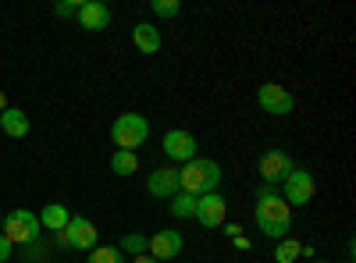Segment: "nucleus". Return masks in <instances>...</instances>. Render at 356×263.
Returning a JSON list of instances; mask_svg holds the SVG:
<instances>
[{
    "label": "nucleus",
    "instance_id": "f257e3e1",
    "mask_svg": "<svg viewBox=\"0 0 356 263\" xmlns=\"http://www.w3.org/2000/svg\"><path fill=\"white\" fill-rule=\"evenodd\" d=\"M253 221L257 228L264 231L267 239H289V228H292V210H289V203L271 189V185H264L257 192V210H253Z\"/></svg>",
    "mask_w": 356,
    "mask_h": 263
},
{
    "label": "nucleus",
    "instance_id": "5701e85b",
    "mask_svg": "<svg viewBox=\"0 0 356 263\" xmlns=\"http://www.w3.org/2000/svg\"><path fill=\"white\" fill-rule=\"evenodd\" d=\"M54 15H57V18H72V15H79V0H65V4H57Z\"/></svg>",
    "mask_w": 356,
    "mask_h": 263
},
{
    "label": "nucleus",
    "instance_id": "cd10ccee",
    "mask_svg": "<svg viewBox=\"0 0 356 263\" xmlns=\"http://www.w3.org/2000/svg\"><path fill=\"white\" fill-rule=\"evenodd\" d=\"M0 228H4V214H0Z\"/></svg>",
    "mask_w": 356,
    "mask_h": 263
},
{
    "label": "nucleus",
    "instance_id": "6e6552de",
    "mask_svg": "<svg viewBox=\"0 0 356 263\" xmlns=\"http://www.w3.org/2000/svg\"><path fill=\"white\" fill-rule=\"evenodd\" d=\"M225 214H228V203L221 192H207V196H196V221L203 228H221L225 224Z\"/></svg>",
    "mask_w": 356,
    "mask_h": 263
},
{
    "label": "nucleus",
    "instance_id": "f8f14e48",
    "mask_svg": "<svg viewBox=\"0 0 356 263\" xmlns=\"http://www.w3.org/2000/svg\"><path fill=\"white\" fill-rule=\"evenodd\" d=\"M146 189H150V196H157V199H175L178 192H182V185H178V167H157V171H150Z\"/></svg>",
    "mask_w": 356,
    "mask_h": 263
},
{
    "label": "nucleus",
    "instance_id": "1a4fd4ad",
    "mask_svg": "<svg viewBox=\"0 0 356 263\" xmlns=\"http://www.w3.org/2000/svg\"><path fill=\"white\" fill-rule=\"evenodd\" d=\"M61 239L72 249H79V253H93L97 249V228H93V221H86V217H72L68 228L61 231Z\"/></svg>",
    "mask_w": 356,
    "mask_h": 263
},
{
    "label": "nucleus",
    "instance_id": "7ed1b4c3",
    "mask_svg": "<svg viewBox=\"0 0 356 263\" xmlns=\"http://www.w3.org/2000/svg\"><path fill=\"white\" fill-rule=\"evenodd\" d=\"M146 139H150V121H146L143 114H122V118L111 125V142L118 150L136 153Z\"/></svg>",
    "mask_w": 356,
    "mask_h": 263
},
{
    "label": "nucleus",
    "instance_id": "0eeeda50",
    "mask_svg": "<svg viewBox=\"0 0 356 263\" xmlns=\"http://www.w3.org/2000/svg\"><path fill=\"white\" fill-rule=\"evenodd\" d=\"M292 171H296V164H292V157H289L285 150H267V153L260 157V178H264V185L285 182Z\"/></svg>",
    "mask_w": 356,
    "mask_h": 263
},
{
    "label": "nucleus",
    "instance_id": "39448f33",
    "mask_svg": "<svg viewBox=\"0 0 356 263\" xmlns=\"http://www.w3.org/2000/svg\"><path fill=\"white\" fill-rule=\"evenodd\" d=\"M314 192H317V182H314V174L303 171V167H296L282 182V199L289 203V207H307V203L314 199Z\"/></svg>",
    "mask_w": 356,
    "mask_h": 263
},
{
    "label": "nucleus",
    "instance_id": "4468645a",
    "mask_svg": "<svg viewBox=\"0 0 356 263\" xmlns=\"http://www.w3.org/2000/svg\"><path fill=\"white\" fill-rule=\"evenodd\" d=\"M132 43H136L139 53H157L161 50V28L150 25V22H139L132 28Z\"/></svg>",
    "mask_w": 356,
    "mask_h": 263
},
{
    "label": "nucleus",
    "instance_id": "dca6fc26",
    "mask_svg": "<svg viewBox=\"0 0 356 263\" xmlns=\"http://www.w3.org/2000/svg\"><path fill=\"white\" fill-rule=\"evenodd\" d=\"M68 221H72V214H68V207H61V203H47L43 214H40V228H50L54 235H61V231L68 228Z\"/></svg>",
    "mask_w": 356,
    "mask_h": 263
},
{
    "label": "nucleus",
    "instance_id": "9d476101",
    "mask_svg": "<svg viewBox=\"0 0 356 263\" xmlns=\"http://www.w3.org/2000/svg\"><path fill=\"white\" fill-rule=\"evenodd\" d=\"M182 231H175V228H164V231H157V235L150 239V246H146V253H150L157 263L161 260H175L178 253H182Z\"/></svg>",
    "mask_w": 356,
    "mask_h": 263
},
{
    "label": "nucleus",
    "instance_id": "423d86ee",
    "mask_svg": "<svg viewBox=\"0 0 356 263\" xmlns=\"http://www.w3.org/2000/svg\"><path fill=\"white\" fill-rule=\"evenodd\" d=\"M257 103H260L264 114H275V118H285V114H292V107H296L292 93L278 82H264L260 93H257Z\"/></svg>",
    "mask_w": 356,
    "mask_h": 263
},
{
    "label": "nucleus",
    "instance_id": "a878e982",
    "mask_svg": "<svg viewBox=\"0 0 356 263\" xmlns=\"http://www.w3.org/2000/svg\"><path fill=\"white\" fill-rule=\"evenodd\" d=\"M132 263H157L150 253H143V256H132Z\"/></svg>",
    "mask_w": 356,
    "mask_h": 263
},
{
    "label": "nucleus",
    "instance_id": "9b49d317",
    "mask_svg": "<svg viewBox=\"0 0 356 263\" xmlns=\"http://www.w3.org/2000/svg\"><path fill=\"white\" fill-rule=\"evenodd\" d=\"M164 153H168L171 160L189 164V160L196 157V139H193V132H186V128H171V132L164 135Z\"/></svg>",
    "mask_w": 356,
    "mask_h": 263
},
{
    "label": "nucleus",
    "instance_id": "c85d7f7f",
    "mask_svg": "<svg viewBox=\"0 0 356 263\" xmlns=\"http://www.w3.org/2000/svg\"><path fill=\"white\" fill-rule=\"evenodd\" d=\"M314 263H328V260H314Z\"/></svg>",
    "mask_w": 356,
    "mask_h": 263
},
{
    "label": "nucleus",
    "instance_id": "a211bd4d",
    "mask_svg": "<svg viewBox=\"0 0 356 263\" xmlns=\"http://www.w3.org/2000/svg\"><path fill=\"white\" fill-rule=\"evenodd\" d=\"M171 214H175L178 221H189V217L196 214V196H189V192H178V196L171 199Z\"/></svg>",
    "mask_w": 356,
    "mask_h": 263
},
{
    "label": "nucleus",
    "instance_id": "2eb2a0df",
    "mask_svg": "<svg viewBox=\"0 0 356 263\" xmlns=\"http://www.w3.org/2000/svg\"><path fill=\"white\" fill-rule=\"evenodd\" d=\"M0 128H4V135H11V139H25L29 135V114L22 107H8L4 114H0Z\"/></svg>",
    "mask_w": 356,
    "mask_h": 263
},
{
    "label": "nucleus",
    "instance_id": "6ab92c4d",
    "mask_svg": "<svg viewBox=\"0 0 356 263\" xmlns=\"http://www.w3.org/2000/svg\"><path fill=\"white\" fill-rule=\"evenodd\" d=\"M300 256H303V246L296 239H278V246H275V260L278 263H296Z\"/></svg>",
    "mask_w": 356,
    "mask_h": 263
},
{
    "label": "nucleus",
    "instance_id": "f3484780",
    "mask_svg": "<svg viewBox=\"0 0 356 263\" xmlns=\"http://www.w3.org/2000/svg\"><path fill=\"white\" fill-rule=\"evenodd\" d=\"M111 171L114 174H136L139 171V157L136 153H129V150H114V157H111Z\"/></svg>",
    "mask_w": 356,
    "mask_h": 263
},
{
    "label": "nucleus",
    "instance_id": "aec40b11",
    "mask_svg": "<svg viewBox=\"0 0 356 263\" xmlns=\"http://www.w3.org/2000/svg\"><path fill=\"white\" fill-rule=\"evenodd\" d=\"M86 263H125V253L118 246H97L93 256H89Z\"/></svg>",
    "mask_w": 356,
    "mask_h": 263
},
{
    "label": "nucleus",
    "instance_id": "b1692460",
    "mask_svg": "<svg viewBox=\"0 0 356 263\" xmlns=\"http://www.w3.org/2000/svg\"><path fill=\"white\" fill-rule=\"evenodd\" d=\"M11 249H15V246H11V242H8L4 235H0V263H8V256H11Z\"/></svg>",
    "mask_w": 356,
    "mask_h": 263
},
{
    "label": "nucleus",
    "instance_id": "412c9836",
    "mask_svg": "<svg viewBox=\"0 0 356 263\" xmlns=\"http://www.w3.org/2000/svg\"><path fill=\"white\" fill-rule=\"evenodd\" d=\"M146 246H150V239L139 235V231H132V235H125V239H122V246H118V249H122L125 256H143V253H146Z\"/></svg>",
    "mask_w": 356,
    "mask_h": 263
},
{
    "label": "nucleus",
    "instance_id": "bb28decb",
    "mask_svg": "<svg viewBox=\"0 0 356 263\" xmlns=\"http://www.w3.org/2000/svg\"><path fill=\"white\" fill-rule=\"evenodd\" d=\"M8 110V96H4V90H0V114Z\"/></svg>",
    "mask_w": 356,
    "mask_h": 263
},
{
    "label": "nucleus",
    "instance_id": "ddd939ff",
    "mask_svg": "<svg viewBox=\"0 0 356 263\" xmlns=\"http://www.w3.org/2000/svg\"><path fill=\"white\" fill-rule=\"evenodd\" d=\"M75 18H79V25H82V28H89V33H100V28H107V25H111V8H107V4H100V0H82Z\"/></svg>",
    "mask_w": 356,
    "mask_h": 263
},
{
    "label": "nucleus",
    "instance_id": "20e7f679",
    "mask_svg": "<svg viewBox=\"0 0 356 263\" xmlns=\"http://www.w3.org/2000/svg\"><path fill=\"white\" fill-rule=\"evenodd\" d=\"M40 214L33 210H11L4 217V228H0V235H4L11 246H33L40 239Z\"/></svg>",
    "mask_w": 356,
    "mask_h": 263
},
{
    "label": "nucleus",
    "instance_id": "4be33fe9",
    "mask_svg": "<svg viewBox=\"0 0 356 263\" xmlns=\"http://www.w3.org/2000/svg\"><path fill=\"white\" fill-rule=\"evenodd\" d=\"M150 11H154L157 18H175L178 11H182V4H178V0H154Z\"/></svg>",
    "mask_w": 356,
    "mask_h": 263
},
{
    "label": "nucleus",
    "instance_id": "f03ea898",
    "mask_svg": "<svg viewBox=\"0 0 356 263\" xmlns=\"http://www.w3.org/2000/svg\"><path fill=\"white\" fill-rule=\"evenodd\" d=\"M225 178V171L218 160H207V157H193L189 164L178 167V185H182V192L189 196H207V192H218Z\"/></svg>",
    "mask_w": 356,
    "mask_h": 263
},
{
    "label": "nucleus",
    "instance_id": "393cba45",
    "mask_svg": "<svg viewBox=\"0 0 356 263\" xmlns=\"http://www.w3.org/2000/svg\"><path fill=\"white\" fill-rule=\"evenodd\" d=\"M221 228H225V235H232V239L243 235V224H232V221H228V224H221Z\"/></svg>",
    "mask_w": 356,
    "mask_h": 263
}]
</instances>
